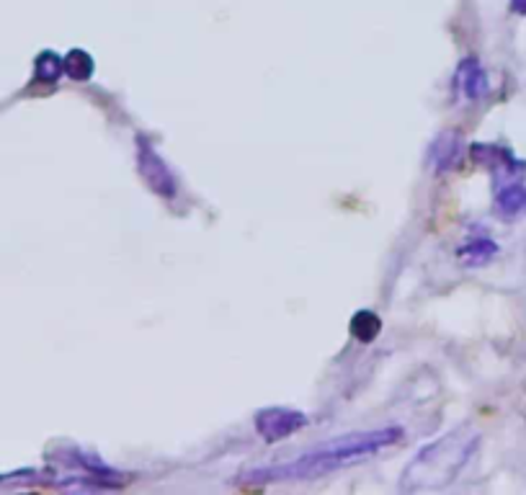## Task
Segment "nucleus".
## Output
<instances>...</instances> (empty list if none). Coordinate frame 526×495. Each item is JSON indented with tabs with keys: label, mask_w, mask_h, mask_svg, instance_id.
Listing matches in <instances>:
<instances>
[{
	"label": "nucleus",
	"mask_w": 526,
	"mask_h": 495,
	"mask_svg": "<svg viewBox=\"0 0 526 495\" xmlns=\"http://www.w3.org/2000/svg\"><path fill=\"white\" fill-rule=\"evenodd\" d=\"M400 439H403V428L398 426L377 428V431H356V434L325 441V444L310 449L300 459L287 462V465L253 470L251 477L253 480H315V477L359 465L364 459L380 454L382 449L395 447Z\"/></svg>",
	"instance_id": "nucleus-1"
},
{
	"label": "nucleus",
	"mask_w": 526,
	"mask_h": 495,
	"mask_svg": "<svg viewBox=\"0 0 526 495\" xmlns=\"http://www.w3.org/2000/svg\"><path fill=\"white\" fill-rule=\"evenodd\" d=\"M480 444V434L472 426L454 428L452 434H444L441 439L431 441L423 447L416 457L410 459L405 467L400 490L405 493H436L444 490L457 480V475L465 470L470 457Z\"/></svg>",
	"instance_id": "nucleus-2"
},
{
	"label": "nucleus",
	"mask_w": 526,
	"mask_h": 495,
	"mask_svg": "<svg viewBox=\"0 0 526 495\" xmlns=\"http://www.w3.org/2000/svg\"><path fill=\"white\" fill-rule=\"evenodd\" d=\"M137 171H140L142 181L158 196H166V199L176 196V176L145 137H137Z\"/></svg>",
	"instance_id": "nucleus-3"
},
{
	"label": "nucleus",
	"mask_w": 526,
	"mask_h": 495,
	"mask_svg": "<svg viewBox=\"0 0 526 495\" xmlns=\"http://www.w3.org/2000/svg\"><path fill=\"white\" fill-rule=\"evenodd\" d=\"M472 158L478 160L480 165H485L490 173H493V181L498 186L514 184V181H521L526 173V163L516 160L511 155V150L498 145H485V142H478V145H472Z\"/></svg>",
	"instance_id": "nucleus-4"
},
{
	"label": "nucleus",
	"mask_w": 526,
	"mask_h": 495,
	"mask_svg": "<svg viewBox=\"0 0 526 495\" xmlns=\"http://www.w3.org/2000/svg\"><path fill=\"white\" fill-rule=\"evenodd\" d=\"M307 426V416L294 408H266L258 410L256 431L263 441L276 444V441L287 439L297 434L300 428Z\"/></svg>",
	"instance_id": "nucleus-5"
},
{
	"label": "nucleus",
	"mask_w": 526,
	"mask_h": 495,
	"mask_svg": "<svg viewBox=\"0 0 526 495\" xmlns=\"http://www.w3.org/2000/svg\"><path fill=\"white\" fill-rule=\"evenodd\" d=\"M457 88L459 93L467 98V101H480V98L488 96L490 91V83H488V73H485V68L480 65L475 57H467V60H462V65L457 68Z\"/></svg>",
	"instance_id": "nucleus-6"
},
{
	"label": "nucleus",
	"mask_w": 526,
	"mask_h": 495,
	"mask_svg": "<svg viewBox=\"0 0 526 495\" xmlns=\"http://www.w3.org/2000/svg\"><path fill=\"white\" fill-rule=\"evenodd\" d=\"M462 153H465V142H462V137L457 132H444L431 145V160H434L436 171H452V168H457V163L462 160Z\"/></svg>",
	"instance_id": "nucleus-7"
},
{
	"label": "nucleus",
	"mask_w": 526,
	"mask_h": 495,
	"mask_svg": "<svg viewBox=\"0 0 526 495\" xmlns=\"http://www.w3.org/2000/svg\"><path fill=\"white\" fill-rule=\"evenodd\" d=\"M496 212L503 220H516L526 214V186L521 181L498 186L496 189Z\"/></svg>",
	"instance_id": "nucleus-8"
},
{
	"label": "nucleus",
	"mask_w": 526,
	"mask_h": 495,
	"mask_svg": "<svg viewBox=\"0 0 526 495\" xmlns=\"http://www.w3.org/2000/svg\"><path fill=\"white\" fill-rule=\"evenodd\" d=\"M457 256L465 266L475 269V266H485V263H490L498 256V245L490 238H475L470 240V243L462 245L457 251Z\"/></svg>",
	"instance_id": "nucleus-9"
},
{
	"label": "nucleus",
	"mask_w": 526,
	"mask_h": 495,
	"mask_svg": "<svg viewBox=\"0 0 526 495\" xmlns=\"http://www.w3.org/2000/svg\"><path fill=\"white\" fill-rule=\"evenodd\" d=\"M380 330L382 320L377 318L372 310H359L354 318H351V333H354V338H359V341H374V338L380 336Z\"/></svg>",
	"instance_id": "nucleus-10"
},
{
	"label": "nucleus",
	"mask_w": 526,
	"mask_h": 495,
	"mask_svg": "<svg viewBox=\"0 0 526 495\" xmlns=\"http://www.w3.org/2000/svg\"><path fill=\"white\" fill-rule=\"evenodd\" d=\"M65 73V60L55 52H42L37 57V80L39 83H57Z\"/></svg>",
	"instance_id": "nucleus-11"
},
{
	"label": "nucleus",
	"mask_w": 526,
	"mask_h": 495,
	"mask_svg": "<svg viewBox=\"0 0 526 495\" xmlns=\"http://www.w3.org/2000/svg\"><path fill=\"white\" fill-rule=\"evenodd\" d=\"M65 73L73 80H88L93 75V57L83 52V49H73L65 57Z\"/></svg>",
	"instance_id": "nucleus-12"
},
{
	"label": "nucleus",
	"mask_w": 526,
	"mask_h": 495,
	"mask_svg": "<svg viewBox=\"0 0 526 495\" xmlns=\"http://www.w3.org/2000/svg\"><path fill=\"white\" fill-rule=\"evenodd\" d=\"M511 11L519 13V16H526V0H511Z\"/></svg>",
	"instance_id": "nucleus-13"
}]
</instances>
